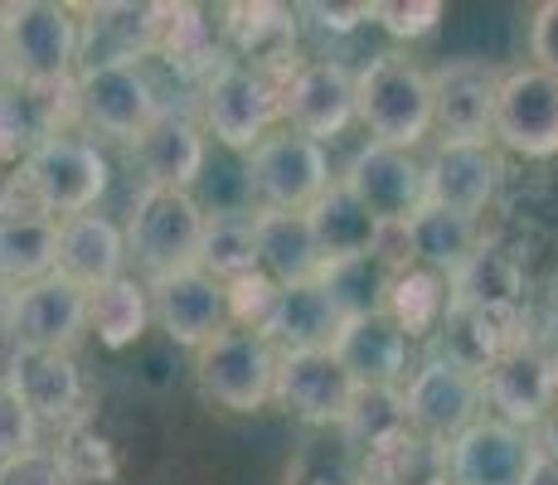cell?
<instances>
[{"instance_id":"obj_48","label":"cell","mask_w":558,"mask_h":485,"mask_svg":"<svg viewBox=\"0 0 558 485\" xmlns=\"http://www.w3.org/2000/svg\"><path fill=\"white\" fill-rule=\"evenodd\" d=\"M5 73H10V69H5V45H0V78H5Z\"/></svg>"},{"instance_id":"obj_16","label":"cell","mask_w":558,"mask_h":485,"mask_svg":"<svg viewBox=\"0 0 558 485\" xmlns=\"http://www.w3.org/2000/svg\"><path fill=\"white\" fill-rule=\"evenodd\" d=\"M534 451H539L534 433L510 427L496 413H481L457 441L442 447V471L447 485H524Z\"/></svg>"},{"instance_id":"obj_41","label":"cell","mask_w":558,"mask_h":485,"mask_svg":"<svg viewBox=\"0 0 558 485\" xmlns=\"http://www.w3.org/2000/svg\"><path fill=\"white\" fill-rule=\"evenodd\" d=\"M287 485H364V471L350 466L345 457H302L287 471Z\"/></svg>"},{"instance_id":"obj_37","label":"cell","mask_w":558,"mask_h":485,"mask_svg":"<svg viewBox=\"0 0 558 485\" xmlns=\"http://www.w3.org/2000/svg\"><path fill=\"white\" fill-rule=\"evenodd\" d=\"M447 15L442 0H374V25H384L393 39H423Z\"/></svg>"},{"instance_id":"obj_12","label":"cell","mask_w":558,"mask_h":485,"mask_svg":"<svg viewBox=\"0 0 558 485\" xmlns=\"http://www.w3.org/2000/svg\"><path fill=\"white\" fill-rule=\"evenodd\" d=\"M272 398L311 427H345L360 388L336 360V350H287L277 354Z\"/></svg>"},{"instance_id":"obj_10","label":"cell","mask_w":558,"mask_h":485,"mask_svg":"<svg viewBox=\"0 0 558 485\" xmlns=\"http://www.w3.org/2000/svg\"><path fill=\"white\" fill-rule=\"evenodd\" d=\"M340 185L355 194L379 223H413L427 209L423 160L399 146H379V142L360 146L340 170Z\"/></svg>"},{"instance_id":"obj_44","label":"cell","mask_w":558,"mask_h":485,"mask_svg":"<svg viewBox=\"0 0 558 485\" xmlns=\"http://www.w3.org/2000/svg\"><path fill=\"white\" fill-rule=\"evenodd\" d=\"M524 485H558V461L544 457V451H534L530 471H524Z\"/></svg>"},{"instance_id":"obj_18","label":"cell","mask_w":558,"mask_h":485,"mask_svg":"<svg viewBox=\"0 0 558 485\" xmlns=\"http://www.w3.org/2000/svg\"><path fill=\"white\" fill-rule=\"evenodd\" d=\"M146 287H151L156 326L175 344H185V350H204L214 336H223V330L233 326L229 287H223L219 277H209L204 267L160 277V282H146Z\"/></svg>"},{"instance_id":"obj_24","label":"cell","mask_w":558,"mask_h":485,"mask_svg":"<svg viewBox=\"0 0 558 485\" xmlns=\"http://www.w3.org/2000/svg\"><path fill=\"white\" fill-rule=\"evenodd\" d=\"M336 360L345 364L360 393H389L408 379V336L389 311H374V316L345 320L336 340Z\"/></svg>"},{"instance_id":"obj_27","label":"cell","mask_w":558,"mask_h":485,"mask_svg":"<svg viewBox=\"0 0 558 485\" xmlns=\"http://www.w3.org/2000/svg\"><path fill=\"white\" fill-rule=\"evenodd\" d=\"M253 229H257V267H263L277 287H306V282H316L320 277L326 257H320L306 214L257 209Z\"/></svg>"},{"instance_id":"obj_35","label":"cell","mask_w":558,"mask_h":485,"mask_svg":"<svg viewBox=\"0 0 558 485\" xmlns=\"http://www.w3.org/2000/svg\"><path fill=\"white\" fill-rule=\"evenodd\" d=\"M199 267L209 277H219L223 287L263 272V267H257L253 219H243V214H209V223H204V243H199Z\"/></svg>"},{"instance_id":"obj_7","label":"cell","mask_w":558,"mask_h":485,"mask_svg":"<svg viewBox=\"0 0 558 485\" xmlns=\"http://www.w3.org/2000/svg\"><path fill=\"white\" fill-rule=\"evenodd\" d=\"M399 393H403L408 427H413L417 437L437 441V447L457 441L481 413H486L481 379L466 369H457V364L442 360V354H427V360L403 379Z\"/></svg>"},{"instance_id":"obj_29","label":"cell","mask_w":558,"mask_h":485,"mask_svg":"<svg viewBox=\"0 0 558 485\" xmlns=\"http://www.w3.org/2000/svg\"><path fill=\"white\" fill-rule=\"evenodd\" d=\"M53 263H59V219L53 214L0 219V282L10 291L53 277Z\"/></svg>"},{"instance_id":"obj_6","label":"cell","mask_w":558,"mask_h":485,"mask_svg":"<svg viewBox=\"0 0 558 485\" xmlns=\"http://www.w3.org/2000/svg\"><path fill=\"white\" fill-rule=\"evenodd\" d=\"M195 384L209 403L229 413H257L272 398L277 350L248 326H229L204 350H195Z\"/></svg>"},{"instance_id":"obj_36","label":"cell","mask_w":558,"mask_h":485,"mask_svg":"<svg viewBox=\"0 0 558 485\" xmlns=\"http://www.w3.org/2000/svg\"><path fill=\"white\" fill-rule=\"evenodd\" d=\"M389 311L393 320H399V330L408 340L417 336H437V326L447 320V277L427 272V267H403L399 277H393L389 287Z\"/></svg>"},{"instance_id":"obj_38","label":"cell","mask_w":558,"mask_h":485,"mask_svg":"<svg viewBox=\"0 0 558 485\" xmlns=\"http://www.w3.org/2000/svg\"><path fill=\"white\" fill-rule=\"evenodd\" d=\"M39 427H45V423H39V417L25 408V398L0 379V461L35 451L39 447Z\"/></svg>"},{"instance_id":"obj_8","label":"cell","mask_w":558,"mask_h":485,"mask_svg":"<svg viewBox=\"0 0 558 485\" xmlns=\"http://www.w3.org/2000/svg\"><path fill=\"white\" fill-rule=\"evenodd\" d=\"M248 190L257 194L263 209L306 214L330 190L326 146L292 132V126H277L263 146L248 150Z\"/></svg>"},{"instance_id":"obj_31","label":"cell","mask_w":558,"mask_h":485,"mask_svg":"<svg viewBox=\"0 0 558 485\" xmlns=\"http://www.w3.org/2000/svg\"><path fill=\"white\" fill-rule=\"evenodd\" d=\"M63 107H73L69 93H35V88H0V160H20L59 132Z\"/></svg>"},{"instance_id":"obj_33","label":"cell","mask_w":558,"mask_h":485,"mask_svg":"<svg viewBox=\"0 0 558 485\" xmlns=\"http://www.w3.org/2000/svg\"><path fill=\"white\" fill-rule=\"evenodd\" d=\"M316 282H320V291L330 296V306L340 311V320H360V316H374V311L389 306L393 272H389V267H384L374 253H360V257H340V263H326Z\"/></svg>"},{"instance_id":"obj_2","label":"cell","mask_w":558,"mask_h":485,"mask_svg":"<svg viewBox=\"0 0 558 485\" xmlns=\"http://www.w3.org/2000/svg\"><path fill=\"white\" fill-rule=\"evenodd\" d=\"M360 122L369 142L413 150L437 132L433 122V73H423L403 53H379L360 69Z\"/></svg>"},{"instance_id":"obj_23","label":"cell","mask_w":558,"mask_h":485,"mask_svg":"<svg viewBox=\"0 0 558 485\" xmlns=\"http://www.w3.org/2000/svg\"><path fill=\"white\" fill-rule=\"evenodd\" d=\"M126 233L117 229L112 219H102V214H69V219H59V263H53V272L63 277V282H73L78 291H102L112 287L117 277H126Z\"/></svg>"},{"instance_id":"obj_46","label":"cell","mask_w":558,"mask_h":485,"mask_svg":"<svg viewBox=\"0 0 558 485\" xmlns=\"http://www.w3.org/2000/svg\"><path fill=\"white\" fill-rule=\"evenodd\" d=\"M15 175V170H10ZM10 175H0V209H5V190H10Z\"/></svg>"},{"instance_id":"obj_39","label":"cell","mask_w":558,"mask_h":485,"mask_svg":"<svg viewBox=\"0 0 558 485\" xmlns=\"http://www.w3.org/2000/svg\"><path fill=\"white\" fill-rule=\"evenodd\" d=\"M0 485H78V481L63 466L59 451L35 447V451H25V457L0 461Z\"/></svg>"},{"instance_id":"obj_19","label":"cell","mask_w":558,"mask_h":485,"mask_svg":"<svg viewBox=\"0 0 558 485\" xmlns=\"http://www.w3.org/2000/svg\"><path fill=\"white\" fill-rule=\"evenodd\" d=\"M5 384L25 398V408L39 423L78 427L88 384L69 350H15L5 364Z\"/></svg>"},{"instance_id":"obj_1","label":"cell","mask_w":558,"mask_h":485,"mask_svg":"<svg viewBox=\"0 0 558 485\" xmlns=\"http://www.w3.org/2000/svg\"><path fill=\"white\" fill-rule=\"evenodd\" d=\"M0 45L15 88L69 93L83 63V20L73 5H53V0L0 5Z\"/></svg>"},{"instance_id":"obj_40","label":"cell","mask_w":558,"mask_h":485,"mask_svg":"<svg viewBox=\"0 0 558 485\" xmlns=\"http://www.w3.org/2000/svg\"><path fill=\"white\" fill-rule=\"evenodd\" d=\"M530 63L558 78V0H544L530 15Z\"/></svg>"},{"instance_id":"obj_21","label":"cell","mask_w":558,"mask_h":485,"mask_svg":"<svg viewBox=\"0 0 558 485\" xmlns=\"http://www.w3.org/2000/svg\"><path fill=\"white\" fill-rule=\"evenodd\" d=\"M423 175H427V204L433 209H452L476 219L500 190V156L490 146L437 142L433 156L423 160Z\"/></svg>"},{"instance_id":"obj_22","label":"cell","mask_w":558,"mask_h":485,"mask_svg":"<svg viewBox=\"0 0 558 485\" xmlns=\"http://www.w3.org/2000/svg\"><path fill=\"white\" fill-rule=\"evenodd\" d=\"M78 15H83L78 69H102V63H136L146 53H160L170 5H88Z\"/></svg>"},{"instance_id":"obj_42","label":"cell","mask_w":558,"mask_h":485,"mask_svg":"<svg viewBox=\"0 0 558 485\" xmlns=\"http://www.w3.org/2000/svg\"><path fill=\"white\" fill-rule=\"evenodd\" d=\"M311 15L320 20V29H336V35H350L360 20H374V0L369 5H311Z\"/></svg>"},{"instance_id":"obj_34","label":"cell","mask_w":558,"mask_h":485,"mask_svg":"<svg viewBox=\"0 0 558 485\" xmlns=\"http://www.w3.org/2000/svg\"><path fill=\"white\" fill-rule=\"evenodd\" d=\"M151 320H156L151 316V287L136 282V277H117L112 287H102L88 296V330L107 344V350L136 344Z\"/></svg>"},{"instance_id":"obj_43","label":"cell","mask_w":558,"mask_h":485,"mask_svg":"<svg viewBox=\"0 0 558 485\" xmlns=\"http://www.w3.org/2000/svg\"><path fill=\"white\" fill-rule=\"evenodd\" d=\"M534 447H539L544 457H554V461H558V403L549 408V417H544V423L534 427Z\"/></svg>"},{"instance_id":"obj_14","label":"cell","mask_w":558,"mask_h":485,"mask_svg":"<svg viewBox=\"0 0 558 485\" xmlns=\"http://www.w3.org/2000/svg\"><path fill=\"white\" fill-rule=\"evenodd\" d=\"M360 117V73L340 59H311L282 83V122L292 132L326 142Z\"/></svg>"},{"instance_id":"obj_28","label":"cell","mask_w":558,"mask_h":485,"mask_svg":"<svg viewBox=\"0 0 558 485\" xmlns=\"http://www.w3.org/2000/svg\"><path fill=\"white\" fill-rule=\"evenodd\" d=\"M132 150L146 185L156 190H190L204 170V132L185 112H160V122Z\"/></svg>"},{"instance_id":"obj_25","label":"cell","mask_w":558,"mask_h":485,"mask_svg":"<svg viewBox=\"0 0 558 485\" xmlns=\"http://www.w3.org/2000/svg\"><path fill=\"white\" fill-rule=\"evenodd\" d=\"M340 330H345V320L330 306L320 282H306V287H277L272 311L263 316L257 336L277 354H287V350H336Z\"/></svg>"},{"instance_id":"obj_26","label":"cell","mask_w":558,"mask_h":485,"mask_svg":"<svg viewBox=\"0 0 558 485\" xmlns=\"http://www.w3.org/2000/svg\"><path fill=\"white\" fill-rule=\"evenodd\" d=\"M447 306L452 311H524V267L510 247L481 243L466 263L447 277Z\"/></svg>"},{"instance_id":"obj_30","label":"cell","mask_w":558,"mask_h":485,"mask_svg":"<svg viewBox=\"0 0 558 485\" xmlns=\"http://www.w3.org/2000/svg\"><path fill=\"white\" fill-rule=\"evenodd\" d=\"M306 219H311V233H316V247L326 263L374 253V239H379V219H374L340 180H330V190L311 204Z\"/></svg>"},{"instance_id":"obj_4","label":"cell","mask_w":558,"mask_h":485,"mask_svg":"<svg viewBox=\"0 0 558 485\" xmlns=\"http://www.w3.org/2000/svg\"><path fill=\"white\" fill-rule=\"evenodd\" d=\"M204 132L229 150H253L282 122V83L239 59H219L204 73Z\"/></svg>"},{"instance_id":"obj_9","label":"cell","mask_w":558,"mask_h":485,"mask_svg":"<svg viewBox=\"0 0 558 485\" xmlns=\"http://www.w3.org/2000/svg\"><path fill=\"white\" fill-rule=\"evenodd\" d=\"M25 185L35 190L39 209L53 219H69V214H88L107 190V156L83 136L53 132L49 142H39L20 166Z\"/></svg>"},{"instance_id":"obj_13","label":"cell","mask_w":558,"mask_h":485,"mask_svg":"<svg viewBox=\"0 0 558 485\" xmlns=\"http://www.w3.org/2000/svg\"><path fill=\"white\" fill-rule=\"evenodd\" d=\"M481 393L496 417L534 433L558 403V354L544 350L539 340H520L481 374Z\"/></svg>"},{"instance_id":"obj_32","label":"cell","mask_w":558,"mask_h":485,"mask_svg":"<svg viewBox=\"0 0 558 485\" xmlns=\"http://www.w3.org/2000/svg\"><path fill=\"white\" fill-rule=\"evenodd\" d=\"M408 243H413L417 267H427V272H437V277H452L481 247V229H476V219H466V214L433 209V204H427V209L408 223Z\"/></svg>"},{"instance_id":"obj_3","label":"cell","mask_w":558,"mask_h":485,"mask_svg":"<svg viewBox=\"0 0 558 485\" xmlns=\"http://www.w3.org/2000/svg\"><path fill=\"white\" fill-rule=\"evenodd\" d=\"M209 214L195 204L190 190H156L142 185L132 199V219H126V253L146 272V282L175 277L199 267V243Z\"/></svg>"},{"instance_id":"obj_5","label":"cell","mask_w":558,"mask_h":485,"mask_svg":"<svg viewBox=\"0 0 558 485\" xmlns=\"http://www.w3.org/2000/svg\"><path fill=\"white\" fill-rule=\"evenodd\" d=\"M73 112L88 132L112 136V142H142L160 122L156 83L146 78L142 63H102V69H78L73 78Z\"/></svg>"},{"instance_id":"obj_11","label":"cell","mask_w":558,"mask_h":485,"mask_svg":"<svg viewBox=\"0 0 558 485\" xmlns=\"http://www.w3.org/2000/svg\"><path fill=\"white\" fill-rule=\"evenodd\" d=\"M496 142L524 160L558 156V78L534 63L500 73L496 93Z\"/></svg>"},{"instance_id":"obj_20","label":"cell","mask_w":558,"mask_h":485,"mask_svg":"<svg viewBox=\"0 0 558 485\" xmlns=\"http://www.w3.org/2000/svg\"><path fill=\"white\" fill-rule=\"evenodd\" d=\"M223 39H229L233 59L267 73L272 83H287L302 69L296 63V15L287 5H267V0L229 5L223 10Z\"/></svg>"},{"instance_id":"obj_15","label":"cell","mask_w":558,"mask_h":485,"mask_svg":"<svg viewBox=\"0 0 558 485\" xmlns=\"http://www.w3.org/2000/svg\"><path fill=\"white\" fill-rule=\"evenodd\" d=\"M496 93L500 73L486 59H447L442 69H433V122L442 142H496Z\"/></svg>"},{"instance_id":"obj_17","label":"cell","mask_w":558,"mask_h":485,"mask_svg":"<svg viewBox=\"0 0 558 485\" xmlns=\"http://www.w3.org/2000/svg\"><path fill=\"white\" fill-rule=\"evenodd\" d=\"M88 330V291L63 282L59 272L45 282H29L10 296L5 340L15 350H69Z\"/></svg>"},{"instance_id":"obj_47","label":"cell","mask_w":558,"mask_h":485,"mask_svg":"<svg viewBox=\"0 0 558 485\" xmlns=\"http://www.w3.org/2000/svg\"><path fill=\"white\" fill-rule=\"evenodd\" d=\"M364 485H408V481H369V476H364Z\"/></svg>"},{"instance_id":"obj_45","label":"cell","mask_w":558,"mask_h":485,"mask_svg":"<svg viewBox=\"0 0 558 485\" xmlns=\"http://www.w3.org/2000/svg\"><path fill=\"white\" fill-rule=\"evenodd\" d=\"M10 296H15V291L0 282V340H5V326H10Z\"/></svg>"}]
</instances>
